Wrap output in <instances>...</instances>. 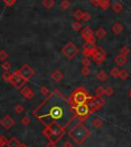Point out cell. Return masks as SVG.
Masks as SVG:
<instances>
[{"mask_svg": "<svg viewBox=\"0 0 131 147\" xmlns=\"http://www.w3.org/2000/svg\"><path fill=\"white\" fill-rule=\"evenodd\" d=\"M127 62H128V59H127V57L124 56V55L119 54L115 58V63H116L118 66H124Z\"/></svg>", "mask_w": 131, "mask_h": 147, "instance_id": "cell-15", "label": "cell"}, {"mask_svg": "<svg viewBox=\"0 0 131 147\" xmlns=\"http://www.w3.org/2000/svg\"><path fill=\"white\" fill-rule=\"evenodd\" d=\"M96 49L97 47L95 43H93V42H85V44L83 45L82 53L84 55V57H88L89 58L90 56H92L96 52Z\"/></svg>", "mask_w": 131, "mask_h": 147, "instance_id": "cell-12", "label": "cell"}, {"mask_svg": "<svg viewBox=\"0 0 131 147\" xmlns=\"http://www.w3.org/2000/svg\"><path fill=\"white\" fill-rule=\"evenodd\" d=\"M48 125L52 131V138L49 141H53V142L57 143L66 134V127L58 123H52Z\"/></svg>", "mask_w": 131, "mask_h": 147, "instance_id": "cell-5", "label": "cell"}, {"mask_svg": "<svg viewBox=\"0 0 131 147\" xmlns=\"http://www.w3.org/2000/svg\"><path fill=\"white\" fill-rule=\"evenodd\" d=\"M0 123H1V125H2L4 129L10 130V129L13 127V125H15V120H13V118H12L9 114H7V115H5L2 119L0 120Z\"/></svg>", "mask_w": 131, "mask_h": 147, "instance_id": "cell-13", "label": "cell"}, {"mask_svg": "<svg viewBox=\"0 0 131 147\" xmlns=\"http://www.w3.org/2000/svg\"><path fill=\"white\" fill-rule=\"evenodd\" d=\"M63 147H73V144L70 142V141H66L65 143H63Z\"/></svg>", "mask_w": 131, "mask_h": 147, "instance_id": "cell-47", "label": "cell"}, {"mask_svg": "<svg viewBox=\"0 0 131 147\" xmlns=\"http://www.w3.org/2000/svg\"><path fill=\"white\" fill-rule=\"evenodd\" d=\"M104 88L102 86H97L96 90H95V93H96V96H100V97H102V96L104 95Z\"/></svg>", "mask_w": 131, "mask_h": 147, "instance_id": "cell-31", "label": "cell"}, {"mask_svg": "<svg viewBox=\"0 0 131 147\" xmlns=\"http://www.w3.org/2000/svg\"><path fill=\"white\" fill-rule=\"evenodd\" d=\"M69 136L78 145H82L90 137V132L84 125V123H82V121H80V123H78L77 125H74L71 129V131L69 132Z\"/></svg>", "mask_w": 131, "mask_h": 147, "instance_id": "cell-2", "label": "cell"}, {"mask_svg": "<svg viewBox=\"0 0 131 147\" xmlns=\"http://www.w3.org/2000/svg\"><path fill=\"white\" fill-rule=\"evenodd\" d=\"M19 92H21V94H22L23 97H25V98L28 99V100H32V99L34 98V96H35L34 92L32 91L31 88H30L29 86H23Z\"/></svg>", "mask_w": 131, "mask_h": 147, "instance_id": "cell-14", "label": "cell"}, {"mask_svg": "<svg viewBox=\"0 0 131 147\" xmlns=\"http://www.w3.org/2000/svg\"><path fill=\"white\" fill-rule=\"evenodd\" d=\"M88 106H89L90 110H91V113L94 112L96 110H100L104 107V100L102 99V97H100V96H94V97H91L88 101Z\"/></svg>", "mask_w": 131, "mask_h": 147, "instance_id": "cell-7", "label": "cell"}, {"mask_svg": "<svg viewBox=\"0 0 131 147\" xmlns=\"http://www.w3.org/2000/svg\"><path fill=\"white\" fill-rule=\"evenodd\" d=\"M92 125H93V127H94L95 129H100V127H102V125H104V121H102L100 118L96 117V118H94V119H93Z\"/></svg>", "mask_w": 131, "mask_h": 147, "instance_id": "cell-29", "label": "cell"}, {"mask_svg": "<svg viewBox=\"0 0 131 147\" xmlns=\"http://www.w3.org/2000/svg\"><path fill=\"white\" fill-rule=\"evenodd\" d=\"M19 145H21V142L15 137H12L11 139L8 140L7 147H19Z\"/></svg>", "mask_w": 131, "mask_h": 147, "instance_id": "cell-19", "label": "cell"}, {"mask_svg": "<svg viewBox=\"0 0 131 147\" xmlns=\"http://www.w3.org/2000/svg\"><path fill=\"white\" fill-rule=\"evenodd\" d=\"M25 82H26V81L23 79L22 75L19 74V71H15V72H13V73H11V77H10V82H9V84H11L12 86H15V88L21 90L23 86H24Z\"/></svg>", "mask_w": 131, "mask_h": 147, "instance_id": "cell-10", "label": "cell"}, {"mask_svg": "<svg viewBox=\"0 0 131 147\" xmlns=\"http://www.w3.org/2000/svg\"><path fill=\"white\" fill-rule=\"evenodd\" d=\"M56 143L53 142V141H48V143L46 144V147H55Z\"/></svg>", "mask_w": 131, "mask_h": 147, "instance_id": "cell-46", "label": "cell"}, {"mask_svg": "<svg viewBox=\"0 0 131 147\" xmlns=\"http://www.w3.org/2000/svg\"><path fill=\"white\" fill-rule=\"evenodd\" d=\"M129 77V73L127 70H125V69H122L121 70V74H120V78L122 79V80H127V78Z\"/></svg>", "mask_w": 131, "mask_h": 147, "instance_id": "cell-30", "label": "cell"}, {"mask_svg": "<svg viewBox=\"0 0 131 147\" xmlns=\"http://www.w3.org/2000/svg\"><path fill=\"white\" fill-rule=\"evenodd\" d=\"M91 3H92L94 6H100V2H102V0H90Z\"/></svg>", "mask_w": 131, "mask_h": 147, "instance_id": "cell-45", "label": "cell"}, {"mask_svg": "<svg viewBox=\"0 0 131 147\" xmlns=\"http://www.w3.org/2000/svg\"><path fill=\"white\" fill-rule=\"evenodd\" d=\"M124 30V26L121 24V23L119 22H116L114 25L112 26V32L114 33V34H120L122 31Z\"/></svg>", "mask_w": 131, "mask_h": 147, "instance_id": "cell-17", "label": "cell"}, {"mask_svg": "<svg viewBox=\"0 0 131 147\" xmlns=\"http://www.w3.org/2000/svg\"><path fill=\"white\" fill-rule=\"evenodd\" d=\"M39 92H40V94H41V95H43V96H48L49 93H50L47 86H41V88H40V91H39Z\"/></svg>", "mask_w": 131, "mask_h": 147, "instance_id": "cell-37", "label": "cell"}, {"mask_svg": "<svg viewBox=\"0 0 131 147\" xmlns=\"http://www.w3.org/2000/svg\"><path fill=\"white\" fill-rule=\"evenodd\" d=\"M96 78L100 81H102V82H104V81H106L109 78V74L106 71H104V70H102V71L98 72V74L96 75Z\"/></svg>", "mask_w": 131, "mask_h": 147, "instance_id": "cell-20", "label": "cell"}, {"mask_svg": "<svg viewBox=\"0 0 131 147\" xmlns=\"http://www.w3.org/2000/svg\"><path fill=\"white\" fill-rule=\"evenodd\" d=\"M82 65L84 67H89L90 66V59L88 57H85L84 59H82Z\"/></svg>", "mask_w": 131, "mask_h": 147, "instance_id": "cell-43", "label": "cell"}, {"mask_svg": "<svg viewBox=\"0 0 131 147\" xmlns=\"http://www.w3.org/2000/svg\"><path fill=\"white\" fill-rule=\"evenodd\" d=\"M113 94H114V90H113V88H111V86H107V88H104V95L107 96V97H111Z\"/></svg>", "mask_w": 131, "mask_h": 147, "instance_id": "cell-34", "label": "cell"}, {"mask_svg": "<svg viewBox=\"0 0 131 147\" xmlns=\"http://www.w3.org/2000/svg\"><path fill=\"white\" fill-rule=\"evenodd\" d=\"M7 58H8L7 53L5 52L4 49H1V51H0V60H1L2 62H4L5 60L7 59Z\"/></svg>", "mask_w": 131, "mask_h": 147, "instance_id": "cell-36", "label": "cell"}, {"mask_svg": "<svg viewBox=\"0 0 131 147\" xmlns=\"http://www.w3.org/2000/svg\"><path fill=\"white\" fill-rule=\"evenodd\" d=\"M73 107H74V112H75V116L79 118L80 121L85 120L90 115V113H91V110H90V108L87 103L78 104V105H75Z\"/></svg>", "mask_w": 131, "mask_h": 147, "instance_id": "cell-4", "label": "cell"}, {"mask_svg": "<svg viewBox=\"0 0 131 147\" xmlns=\"http://www.w3.org/2000/svg\"><path fill=\"white\" fill-rule=\"evenodd\" d=\"M110 5H111V0H102L100 7L102 10H107L110 7Z\"/></svg>", "mask_w": 131, "mask_h": 147, "instance_id": "cell-28", "label": "cell"}, {"mask_svg": "<svg viewBox=\"0 0 131 147\" xmlns=\"http://www.w3.org/2000/svg\"><path fill=\"white\" fill-rule=\"evenodd\" d=\"M81 37L85 40L86 42H96V36L95 33L93 32V30L90 27H85L81 31Z\"/></svg>", "mask_w": 131, "mask_h": 147, "instance_id": "cell-9", "label": "cell"}, {"mask_svg": "<svg viewBox=\"0 0 131 147\" xmlns=\"http://www.w3.org/2000/svg\"><path fill=\"white\" fill-rule=\"evenodd\" d=\"M113 11L116 12V13H120V12L123 10V4L121 2H115L114 4L112 5Z\"/></svg>", "mask_w": 131, "mask_h": 147, "instance_id": "cell-23", "label": "cell"}, {"mask_svg": "<svg viewBox=\"0 0 131 147\" xmlns=\"http://www.w3.org/2000/svg\"><path fill=\"white\" fill-rule=\"evenodd\" d=\"M129 97H130V98H131V90H130V91H129Z\"/></svg>", "mask_w": 131, "mask_h": 147, "instance_id": "cell-49", "label": "cell"}, {"mask_svg": "<svg viewBox=\"0 0 131 147\" xmlns=\"http://www.w3.org/2000/svg\"><path fill=\"white\" fill-rule=\"evenodd\" d=\"M42 4L46 9H51L54 6V0H42Z\"/></svg>", "mask_w": 131, "mask_h": 147, "instance_id": "cell-25", "label": "cell"}, {"mask_svg": "<svg viewBox=\"0 0 131 147\" xmlns=\"http://www.w3.org/2000/svg\"><path fill=\"white\" fill-rule=\"evenodd\" d=\"M2 69L3 70H5V71H8L10 69V63L9 62H7V61H4V62H2Z\"/></svg>", "mask_w": 131, "mask_h": 147, "instance_id": "cell-41", "label": "cell"}, {"mask_svg": "<svg viewBox=\"0 0 131 147\" xmlns=\"http://www.w3.org/2000/svg\"><path fill=\"white\" fill-rule=\"evenodd\" d=\"M72 106V105H70ZM68 102L56 90L49 95L45 100L40 103L33 111V115L45 125L52 123H58L65 127L69 125L74 118V110L67 111V107H70Z\"/></svg>", "mask_w": 131, "mask_h": 147, "instance_id": "cell-1", "label": "cell"}, {"mask_svg": "<svg viewBox=\"0 0 131 147\" xmlns=\"http://www.w3.org/2000/svg\"><path fill=\"white\" fill-rule=\"evenodd\" d=\"M94 33L96 38H98V39H104V37L107 36V31L104 30V28H98Z\"/></svg>", "mask_w": 131, "mask_h": 147, "instance_id": "cell-18", "label": "cell"}, {"mask_svg": "<svg viewBox=\"0 0 131 147\" xmlns=\"http://www.w3.org/2000/svg\"><path fill=\"white\" fill-rule=\"evenodd\" d=\"M83 15H84V11L82 9H80V8H78L73 12V17L75 18L76 21H82Z\"/></svg>", "mask_w": 131, "mask_h": 147, "instance_id": "cell-22", "label": "cell"}, {"mask_svg": "<svg viewBox=\"0 0 131 147\" xmlns=\"http://www.w3.org/2000/svg\"><path fill=\"white\" fill-rule=\"evenodd\" d=\"M21 123H22L24 125H28L30 123H31V119H30V117H29V116L25 115L24 117H23L22 119H21Z\"/></svg>", "mask_w": 131, "mask_h": 147, "instance_id": "cell-39", "label": "cell"}, {"mask_svg": "<svg viewBox=\"0 0 131 147\" xmlns=\"http://www.w3.org/2000/svg\"><path fill=\"white\" fill-rule=\"evenodd\" d=\"M51 78H52L53 81H55V82H59V81H61L63 78V72L59 71V70H54V71L52 72V74H51Z\"/></svg>", "mask_w": 131, "mask_h": 147, "instance_id": "cell-16", "label": "cell"}, {"mask_svg": "<svg viewBox=\"0 0 131 147\" xmlns=\"http://www.w3.org/2000/svg\"><path fill=\"white\" fill-rule=\"evenodd\" d=\"M111 76L114 77V78H120V74H121V70L117 67H114V68L111 69V72H110Z\"/></svg>", "mask_w": 131, "mask_h": 147, "instance_id": "cell-24", "label": "cell"}, {"mask_svg": "<svg viewBox=\"0 0 131 147\" xmlns=\"http://www.w3.org/2000/svg\"><path fill=\"white\" fill-rule=\"evenodd\" d=\"M17 71L22 75L23 79H24L25 81H29L35 74V70L30 66L29 64H24Z\"/></svg>", "mask_w": 131, "mask_h": 147, "instance_id": "cell-8", "label": "cell"}, {"mask_svg": "<svg viewBox=\"0 0 131 147\" xmlns=\"http://www.w3.org/2000/svg\"><path fill=\"white\" fill-rule=\"evenodd\" d=\"M59 6H61V10H68L71 7V1L70 0H63Z\"/></svg>", "mask_w": 131, "mask_h": 147, "instance_id": "cell-26", "label": "cell"}, {"mask_svg": "<svg viewBox=\"0 0 131 147\" xmlns=\"http://www.w3.org/2000/svg\"><path fill=\"white\" fill-rule=\"evenodd\" d=\"M42 134H43V135L48 139V141L52 138V131H51V129H50L49 125H45L44 130L42 131Z\"/></svg>", "mask_w": 131, "mask_h": 147, "instance_id": "cell-21", "label": "cell"}, {"mask_svg": "<svg viewBox=\"0 0 131 147\" xmlns=\"http://www.w3.org/2000/svg\"><path fill=\"white\" fill-rule=\"evenodd\" d=\"M10 77H11V73H9L8 71H5L2 74V79L5 82H10Z\"/></svg>", "mask_w": 131, "mask_h": 147, "instance_id": "cell-32", "label": "cell"}, {"mask_svg": "<svg viewBox=\"0 0 131 147\" xmlns=\"http://www.w3.org/2000/svg\"><path fill=\"white\" fill-rule=\"evenodd\" d=\"M90 19H91V15H90L89 12L87 11H84V15H83V18H82V21L83 22H89Z\"/></svg>", "mask_w": 131, "mask_h": 147, "instance_id": "cell-38", "label": "cell"}, {"mask_svg": "<svg viewBox=\"0 0 131 147\" xmlns=\"http://www.w3.org/2000/svg\"><path fill=\"white\" fill-rule=\"evenodd\" d=\"M120 54L127 57L129 54H130V49H129L128 47H123L121 49H120Z\"/></svg>", "mask_w": 131, "mask_h": 147, "instance_id": "cell-35", "label": "cell"}, {"mask_svg": "<svg viewBox=\"0 0 131 147\" xmlns=\"http://www.w3.org/2000/svg\"><path fill=\"white\" fill-rule=\"evenodd\" d=\"M91 98L88 95L87 91H85V88H79L76 91H74V93L72 94L70 99V104H72V106L78 105V104H83V103H88L89 99Z\"/></svg>", "mask_w": 131, "mask_h": 147, "instance_id": "cell-3", "label": "cell"}, {"mask_svg": "<svg viewBox=\"0 0 131 147\" xmlns=\"http://www.w3.org/2000/svg\"><path fill=\"white\" fill-rule=\"evenodd\" d=\"M7 143H8L7 138L5 137V136H3V135L0 136V146L4 147V146H6V145H7Z\"/></svg>", "mask_w": 131, "mask_h": 147, "instance_id": "cell-33", "label": "cell"}, {"mask_svg": "<svg viewBox=\"0 0 131 147\" xmlns=\"http://www.w3.org/2000/svg\"><path fill=\"white\" fill-rule=\"evenodd\" d=\"M19 147H28L27 145L25 144V143H21V145H19Z\"/></svg>", "mask_w": 131, "mask_h": 147, "instance_id": "cell-48", "label": "cell"}, {"mask_svg": "<svg viewBox=\"0 0 131 147\" xmlns=\"http://www.w3.org/2000/svg\"><path fill=\"white\" fill-rule=\"evenodd\" d=\"M3 2L7 5V6H12L13 4L17 3V0H3Z\"/></svg>", "mask_w": 131, "mask_h": 147, "instance_id": "cell-44", "label": "cell"}, {"mask_svg": "<svg viewBox=\"0 0 131 147\" xmlns=\"http://www.w3.org/2000/svg\"><path fill=\"white\" fill-rule=\"evenodd\" d=\"M72 29L76 32H79L82 29V23H81L80 21H75V22L72 24Z\"/></svg>", "mask_w": 131, "mask_h": 147, "instance_id": "cell-27", "label": "cell"}, {"mask_svg": "<svg viewBox=\"0 0 131 147\" xmlns=\"http://www.w3.org/2000/svg\"><path fill=\"white\" fill-rule=\"evenodd\" d=\"M106 57H107V53L104 52V49H102V47H97L96 52L91 56V58H92L93 61H94L97 65H100V64L106 60Z\"/></svg>", "mask_w": 131, "mask_h": 147, "instance_id": "cell-11", "label": "cell"}, {"mask_svg": "<svg viewBox=\"0 0 131 147\" xmlns=\"http://www.w3.org/2000/svg\"><path fill=\"white\" fill-rule=\"evenodd\" d=\"M78 53H79V49H78L77 45L74 44L72 41L68 42V43L61 49V54H63V56H65L66 58L69 60L74 59L78 55Z\"/></svg>", "mask_w": 131, "mask_h": 147, "instance_id": "cell-6", "label": "cell"}, {"mask_svg": "<svg viewBox=\"0 0 131 147\" xmlns=\"http://www.w3.org/2000/svg\"><path fill=\"white\" fill-rule=\"evenodd\" d=\"M81 74L84 76H87L90 74V68L89 67H83L82 69H81Z\"/></svg>", "mask_w": 131, "mask_h": 147, "instance_id": "cell-40", "label": "cell"}, {"mask_svg": "<svg viewBox=\"0 0 131 147\" xmlns=\"http://www.w3.org/2000/svg\"><path fill=\"white\" fill-rule=\"evenodd\" d=\"M15 111L17 113H19V114H21V113L24 112V106L21 105V104H19V105H17L15 107Z\"/></svg>", "mask_w": 131, "mask_h": 147, "instance_id": "cell-42", "label": "cell"}]
</instances>
